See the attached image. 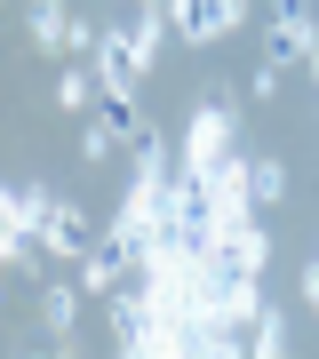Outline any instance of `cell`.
Masks as SVG:
<instances>
[{"instance_id":"7c38bea8","label":"cell","mask_w":319,"mask_h":359,"mask_svg":"<svg viewBox=\"0 0 319 359\" xmlns=\"http://www.w3.org/2000/svg\"><path fill=\"white\" fill-rule=\"evenodd\" d=\"M64 32H72V8L64 0H32V48L64 56Z\"/></svg>"},{"instance_id":"44dd1931","label":"cell","mask_w":319,"mask_h":359,"mask_svg":"<svg viewBox=\"0 0 319 359\" xmlns=\"http://www.w3.org/2000/svg\"><path fill=\"white\" fill-rule=\"evenodd\" d=\"M304 65H311V80H319V40H311V56H304Z\"/></svg>"},{"instance_id":"5bb4252c","label":"cell","mask_w":319,"mask_h":359,"mask_svg":"<svg viewBox=\"0 0 319 359\" xmlns=\"http://www.w3.org/2000/svg\"><path fill=\"white\" fill-rule=\"evenodd\" d=\"M247 351H255V359H280V351H287V311H271V304L255 311V327H247Z\"/></svg>"},{"instance_id":"9c48e42d","label":"cell","mask_w":319,"mask_h":359,"mask_svg":"<svg viewBox=\"0 0 319 359\" xmlns=\"http://www.w3.org/2000/svg\"><path fill=\"white\" fill-rule=\"evenodd\" d=\"M216 256H224V271H255V280H264V264H271V240H264V224H240V231H224L216 240Z\"/></svg>"},{"instance_id":"ba28073f","label":"cell","mask_w":319,"mask_h":359,"mask_svg":"<svg viewBox=\"0 0 319 359\" xmlns=\"http://www.w3.org/2000/svg\"><path fill=\"white\" fill-rule=\"evenodd\" d=\"M48 208H56L48 184H8V192H0V231H32V240H40Z\"/></svg>"},{"instance_id":"30bf717a","label":"cell","mask_w":319,"mask_h":359,"mask_svg":"<svg viewBox=\"0 0 319 359\" xmlns=\"http://www.w3.org/2000/svg\"><path fill=\"white\" fill-rule=\"evenodd\" d=\"M96 120L112 128L120 144H144L152 128H144V104H136V88H96Z\"/></svg>"},{"instance_id":"2e32d148","label":"cell","mask_w":319,"mask_h":359,"mask_svg":"<svg viewBox=\"0 0 319 359\" xmlns=\"http://www.w3.org/2000/svg\"><path fill=\"white\" fill-rule=\"evenodd\" d=\"M287 200V168L280 160H255V208H280Z\"/></svg>"},{"instance_id":"d6986e66","label":"cell","mask_w":319,"mask_h":359,"mask_svg":"<svg viewBox=\"0 0 319 359\" xmlns=\"http://www.w3.org/2000/svg\"><path fill=\"white\" fill-rule=\"evenodd\" d=\"M280 80H287V65H271V56H264V65H255V80H247V96H280Z\"/></svg>"},{"instance_id":"8992f818","label":"cell","mask_w":319,"mask_h":359,"mask_svg":"<svg viewBox=\"0 0 319 359\" xmlns=\"http://www.w3.org/2000/svg\"><path fill=\"white\" fill-rule=\"evenodd\" d=\"M96 231H104V224H88V208H80V200H56L48 224H40V248H48V256H64V264H80V256L96 248Z\"/></svg>"},{"instance_id":"7a4b0ae2","label":"cell","mask_w":319,"mask_h":359,"mask_svg":"<svg viewBox=\"0 0 319 359\" xmlns=\"http://www.w3.org/2000/svg\"><path fill=\"white\" fill-rule=\"evenodd\" d=\"M136 264H144V248L128 240L120 224H104V231H96V248L80 256V287H88V295H120L128 280H136Z\"/></svg>"},{"instance_id":"52a82bcc","label":"cell","mask_w":319,"mask_h":359,"mask_svg":"<svg viewBox=\"0 0 319 359\" xmlns=\"http://www.w3.org/2000/svg\"><path fill=\"white\" fill-rule=\"evenodd\" d=\"M168 25H176L184 48H216V40H231L224 0H168Z\"/></svg>"},{"instance_id":"e0dca14e","label":"cell","mask_w":319,"mask_h":359,"mask_svg":"<svg viewBox=\"0 0 319 359\" xmlns=\"http://www.w3.org/2000/svg\"><path fill=\"white\" fill-rule=\"evenodd\" d=\"M112 152H120V136H112V128H104V120L88 112V128H80V160L96 168V160H112Z\"/></svg>"},{"instance_id":"4fadbf2b","label":"cell","mask_w":319,"mask_h":359,"mask_svg":"<svg viewBox=\"0 0 319 359\" xmlns=\"http://www.w3.org/2000/svg\"><path fill=\"white\" fill-rule=\"evenodd\" d=\"M80 295H88V287H48V295H40V320H48V335H56V344H64V335H72V320H80Z\"/></svg>"},{"instance_id":"5b68a950","label":"cell","mask_w":319,"mask_h":359,"mask_svg":"<svg viewBox=\"0 0 319 359\" xmlns=\"http://www.w3.org/2000/svg\"><path fill=\"white\" fill-rule=\"evenodd\" d=\"M144 48H136V25H104V40H96V80L104 88H144Z\"/></svg>"},{"instance_id":"8fae6325","label":"cell","mask_w":319,"mask_h":359,"mask_svg":"<svg viewBox=\"0 0 319 359\" xmlns=\"http://www.w3.org/2000/svg\"><path fill=\"white\" fill-rule=\"evenodd\" d=\"M255 311H264V287H255V271H224V320L231 327H255Z\"/></svg>"},{"instance_id":"ffe728a7","label":"cell","mask_w":319,"mask_h":359,"mask_svg":"<svg viewBox=\"0 0 319 359\" xmlns=\"http://www.w3.org/2000/svg\"><path fill=\"white\" fill-rule=\"evenodd\" d=\"M304 304H311V311H319V256H311V264H304Z\"/></svg>"},{"instance_id":"9a60e30c","label":"cell","mask_w":319,"mask_h":359,"mask_svg":"<svg viewBox=\"0 0 319 359\" xmlns=\"http://www.w3.org/2000/svg\"><path fill=\"white\" fill-rule=\"evenodd\" d=\"M96 88H104V80H88V72L72 65V72L56 80V104H64V112H88V104H96Z\"/></svg>"},{"instance_id":"3957f363","label":"cell","mask_w":319,"mask_h":359,"mask_svg":"<svg viewBox=\"0 0 319 359\" xmlns=\"http://www.w3.org/2000/svg\"><path fill=\"white\" fill-rule=\"evenodd\" d=\"M231 136H240V112L216 104V96H200V104H191V128H184V144H176V160H184V168H208V160L231 152Z\"/></svg>"},{"instance_id":"6da1fadb","label":"cell","mask_w":319,"mask_h":359,"mask_svg":"<svg viewBox=\"0 0 319 359\" xmlns=\"http://www.w3.org/2000/svg\"><path fill=\"white\" fill-rule=\"evenodd\" d=\"M200 184H208V208H216V240H224V231H240L247 216H264V208H255V160H247V152L208 160Z\"/></svg>"},{"instance_id":"ac0fdd59","label":"cell","mask_w":319,"mask_h":359,"mask_svg":"<svg viewBox=\"0 0 319 359\" xmlns=\"http://www.w3.org/2000/svg\"><path fill=\"white\" fill-rule=\"evenodd\" d=\"M96 40H104V25L72 8V32H64V56H96Z\"/></svg>"},{"instance_id":"277c9868","label":"cell","mask_w":319,"mask_h":359,"mask_svg":"<svg viewBox=\"0 0 319 359\" xmlns=\"http://www.w3.org/2000/svg\"><path fill=\"white\" fill-rule=\"evenodd\" d=\"M311 40H319L311 0H280V8H271V25H264V56H271V65H304Z\"/></svg>"}]
</instances>
